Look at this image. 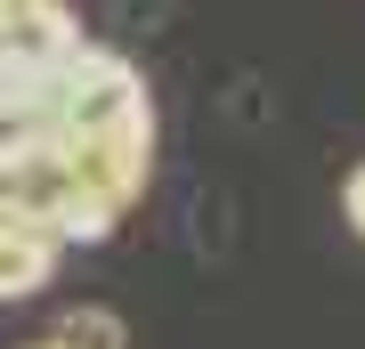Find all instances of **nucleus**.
<instances>
[{"mask_svg": "<svg viewBox=\"0 0 365 349\" xmlns=\"http://www.w3.org/2000/svg\"><path fill=\"white\" fill-rule=\"evenodd\" d=\"M57 146H66L73 187L90 195L106 220H122V211L146 195V179H155V114H138L122 130H98V138H57Z\"/></svg>", "mask_w": 365, "mask_h": 349, "instance_id": "nucleus-2", "label": "nucleus"}, {"mask_svg": "<svg viewBox=\"0 0 365 349\" xmlns=\"http://www.w3.org/2000/svg\"><path fill=\"white\" fill-rule=\"evenodd\" d=\"M25 349H57V341H25Z\"/></svg>", "mask_w": 365, "mask_h": 349, "instance_id": "nucleus-7", "label": "nucleus"}, {"mask_svg": "<svg viewBox=\"0 0 365 349\" xmlns=\"http://www.w3.org/2000/svg\"><path fill=\"white\" fill-rule=\"evenodd\" d=\"M0 25H9V0H0Z\"/></svg>", "mask_w": 365, "mask_h": 349, "instance_id": "nucleus-8", "label": "nucleus"}, {"mask_svg": "<svg viewBox=\"0 0 365 349\" xmlns=\"http://www.w3.org/2000/svg\"><path fill=\"white\" fill-rule=\"evenodd\" d=\"M49 98H57V138H98V130H122V122L155 114L138 65L98 49V41H81V49L49 74Z\"/></svg>", "mask_w": 365, "mask_h": 349, "instance_id": "nucleus-1", "label": "nucleus"}, {"mask_svg": "<svg viewBox=\"0 0 365 349\" xmlns=\"http://www.w3.org/2000/svg\"><path fill=\"white\" fill-rule=\"evenodd\" d=\"M49 341H57V349H130V325H122L114 309H98V300H90V309H73Z\"/></svg>", "mask_w": 365, "mask_h": 349, "instance_id": "nucleus-4", "label": "nucleus"}, {"mask_svg": "<svg viewBox=\"0 0 365 349\" xmlns=\"http://www.w3.org/2000/svg\"><path fill=\"white\" fill-rule=\"evenodd\" d=\"M57 236L41 220H16V211H0V300H33L41 285L57 276Z\"/></svg>", "mask_w": 365, "mask_h": 349, "instance_id": "nucleus-3", "label": "nucleus"}, {"mask_svg": "<svg viewBox=\"0 0 365 349\" xmlns=\"http://www.w3.org/2000/svg\"><path fill=\"white\" fill-rule=\"evenodd\" d=\"M16 203V155H0V211Z\"/></svg>", "mask_w": 365, "mask_h": 349, "instance_id": "nucleus-6", "label": "nucleus"}, {"mask_svg": "<svg viewBox=\"0 0 365 349\" xmlns=\"http://www.w3.org/2000/svg\"><path fill=\"white\" fill-rule=\"evenodd\" d=\"M9 9H16V0H9Z\"/></svg>", "mask_w": 365, "mask_h": 349, "instance_id": "nucleus-9", "label": "nucleus"}, {"mask_svg": "<svg viewBox=\"0 0 365 349\" xmlns=\"http://www.w3.org/2000/svg\"><path fill=\"white\" fill-rule=\"evenodd\" d=\"M341 211H349V228L365 236V163L349 171V187H341Z\"/></svg>", "mask_w": 365, "mask_h": 349, "instance_id": "nucleus-5", "label": "nucleus"}]
</instances>
